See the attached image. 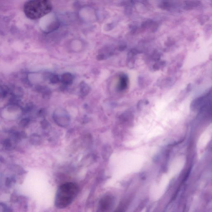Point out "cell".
Listing matches in <instances>:
<instances>
[{
  "instance_id": "1",
  "label": "cell",
  "mask_w": 212,
  "mask_h": 212,
  "mask_svg": "<svg viewBox=\"0 0 212 212\" xmlns=\"http://www.w3.org/2000/svg\"><path fill=\"white\" fill-rule=\"evenodd\" d=\"M79 188L76 183L67 182L60 185L56 194L55 204L59 208L68 207L76 197Z\"/></svg>"
},
{
  "instance_id": "4",
  "label": "cell",
  "mask_w": 212,
  "mask_h": 212,
  "mask_svg": "<svg viewBox=\"0 0 212 212\" xmlns=\"http://www.w3.org/2000/svg\"><path fill=\"white\" fill-rule=\"evenodd\" d=\"M113 199L112 197L107 196L104 197L100 203V209L102 211L104 212L109 210L112 204Z\"/></svg>"
},
{
  "instance_id": "2",
  "label": "cell",
  "mask_w": 212,
  "mask_h": 212,
  "mask_svg": "<svg viewBox=\"0 0 212 212\" xmlns=\"http://www.w3.org/2000/svg\"><path fill=\"white\" fill-rule=\"evenodd\" d=\"M52 3L47 0H32L27 1L23 11L27 17L31 20H37L47 15L52 11Z\"/></svg>"
},
{
  "instance_id": "6",
  "label": "cell",
  "mask_w": 212,
  "mask_h": 212,
  "mask_svg": "<svg viewBox=\"0 0 212 212\" xmlns=\"http://www.w3.org/2000/svg\"><path fill=\"white\" fill-rule=\"evenodd\" d=\"M139 51L136 49L130 50L128 54V66L131 68H134L135 62V56L139 54Z\"/></svg>"
},
{
  "instance_id": "11",
  "label": "cell",
  "mask_w": 212,
  "mask_h": 212,
  "mask_svg": "<svg viewBox=\"0 0 212 212\" xmlns=\"http://www.w3.org/2000/svg\"><path fill=\"white\" fill-rule=\"evenodd\" d=\"M59 81V77L56 75H54L51 79V82L53 84H55L58 82Z\"/></svg>"
},
{
  "instance_id": "3",
  "label": "cell",
  "mask_w": 212,
  "mask_h": 212,
  "mask_svg": "<svg viewBox=\"0 0 212 212\" xmlns=\"http://www.w3.org/2000/svg\"><path fill=\"white\" fill-rule=\"evenodd\" d=\"M53 117L55 122L60 127H67L70 123L69 115L63 108L56 109L53 114Z\"/></svg>"
},
{
  "instance_id": "12",
  "label": "cell",
  "mask_w": 212,
  "mask_h": 212,
  "mask_svg": "<svg viewBox=\"0 0 212 212\" xmlns=\"http://www.w3.org/2000/svg\"><path fill=\"white\" fill-rule=\"evenodd\" d=\"M29 120L28 119H25L22 120L20 123V125L22 126H25L29 123Z\"/></svg>"
},
{
  "instance_id": "13",
  "label": "cell",
  "mask_w": 212,
  "mask_h": 212,
  "mask_svg": "<svg viewBox=\"0 0 212 212\" xmlns=\"http://www.w3.org/2000/svg\"><path fill=\"white\" fill-rule=\"evenodd\" d=\"M11 181L9 179H7L6 180V185L7 186H10L11 185Z\"/></svg>"
},
{
  "instance_id": "7",
  "label": "cell",
  "mask_w": 212,
  "mask_h": 212,
  "mask_svg": "<svg viewBox=\"0 0 212 212\" xmlns=\"http://www.w3.org/2000/svg\"><path fill=\"white\" fill-rule=\"evenodd\" d=\"M61 81L63 84L65 85H70L73 80V77L70 73H64L61 77Z\"/></svg>"
},
{
  "instance_id": "10",
  "label": "cell",
  "mask_w": 212,
  "mask_h": 212,
  "mask_svg": "<svg viewBox=\"0 0 212 212\" xmlns=\"http://www.w3.org/2000/svg\"><path fill=\"white\" fill-rule=\"evenodd\" d=\"M165 64V63L163 62H159L153 66V68L154 70H158L159 68L161 67V66H163Z\"/></svg>"
},
{
  "instance_id": "5",
  "label": "cell",
  "mask_w": 212,
  "mask_h": 212,
  "mask_svg": "<svg viewBox=\"0 0 212 212\" xmlns=\"http://www.w3.org/2000/svg\"><path fill=\"white\" fill-rule=\"evenodd\" d=\"M128 84V76L125 73H122L119 76L118 89L120 91L124 90L127 88Z\"/></svg>"
},
{
  "instance_id": "8",
  "label": "cell",
  "mask_w": 212,
  "mask_h": 212,
  "mask_svg": "<svg viewBox=\"0 0 212 212\" xmlns=\"http://www.w3.org/2000/svg\"><path fill=\"white\" fill-rule=\"evenodd\" d=\"M184 9L186 10H191L198 6L199 4V2L198 1H185Z\"/></svg>"
},
{
  "instance_id": "9",
  "label": "cell",
  "mask_w": 212,
  "mask_h": 212,
  "mask_svg": "<svg viewBox=\"0 0 212 212\" xmlns=\"http://www.w3.org/2000/svg\"><path fill=\"white\" fill-rule=\"evenodd\" d=\"M90 91V88L87 84L83 83L81 84L80 92L82 96H85L88 94Z\"/></svg>"
}]
</instances>
